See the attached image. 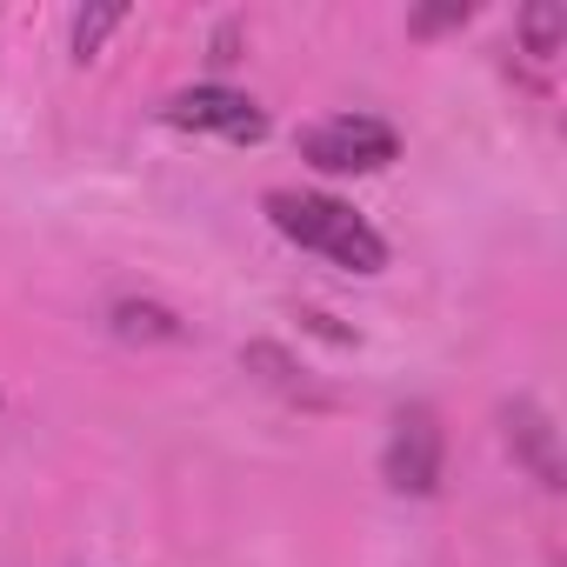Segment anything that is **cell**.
I'll return each mask as SVG.
<instances>
[{
  "label": "cell",
  "instance_id": "6da1fadb",
  "mask_svg": "<svg viewBox=\"0 0 567 567\" xmlns=\"http://www.w3.org/2000/svg\"><path fill=\"white\" fill-rule=\"evenodd\" d=\"M260 207H267V220H274L280 240H295V247H308V254H321V260H334V267H348V274H381V267H388V240L374 234V220L354 214V207L334 200V194L274 187Z\"/></svg>",
  "mask_w": 567,
  "mask_h": 567
},
{
  "label": "cell",
  "instance_id": "7a4b0ae2",
  "mask_svg": "<svg viewBox=\"0 0 567 567\" xmlns=\"http://www.w3.org/2000/svg\"><path fill=\"white\" fill-rule=\"evenodd\" d=\"M394 154H401V134L374 114H334L301 127V161L321 174H381Z\"/></svg>",
  "mask_w": 567,
  "mask_h": 567
},
{
  "label": "cell",
  "instance_id": "3957f363",
  "mask_svg": "<svg viewBox=\"0 0 567 567\" xmlns=\"http://www.w3.org/2000/svg\"><path fill=\"white\" fill-rule=\"evenodd\" d=\"M441 467H447V434H441V414L427 401L401 408L394 427H388V454H381V474L394 494L408 501H427L441 487Z\"/></svg>",
  "mask_w": 567,
  "mask_h": 567
},
{
  "label": "cell",
  "instance_id": "277c9868",
  "mask_svg": "<svg viewBox=\"0 0 567 567\" xmlns=\"http://www.w3.org/2000/svg\"><path fill=\"white\" fill-rule=\"evenodd\" d=\"M161 121L167 127H194V134H220V141H260L267 134V114L240 87H220V81H200V87L167 94Z\"/></svg>",
  "mask_w": 567,
  "mask_h": 567
},
{
  "label": "cell",
  "instance_id": "5b68a950",
  "mask_svg": "<svg viewBox=\"0 0 567 567\" xmlns=\"http://www.w3.org/2000/svg\"><path fill=\"white\" fill-rule=\"evenodd\" d=\"M501 434H507V454L540 481V487H560V454H554V421L534 408V401H507L501 408Z\"/></svg>",
  "mask_w": 567,
  "mask_h": 567
},
{
  "label": "cell",
  "instance_id": "8992f818",
  "mask_svg": "<svg viewBox=\"0 0 567 567\" xmlns=\"http://www.w3.org/2000/svg\"><path fill=\"white\" fill-rule=\"evenodd\" d=\"M240 368H247V374H260L267 388H280L288 401H328V394H315V388H308V368H295V354H288V348H274V341H254V348L240 354Z\"/></svg>",
  "mask_w": 567,
  "mask_h": 567
},
{
  "label": "cell",
  "instance_id": "52a82bcc",
  "mask_svg": "<svg viewBox=\"0 0 567 567\" xmlns=\"http://www.w3.org/2000/svg\"><path fill=\"white\" fill-rule=\"evenodd\" d=\"M107 328H114L121 341H187V328H181L167 308H154V301H114Z\"/></svg>",
  "mask_w": 567,
  "mask_h": 567
},
{
  "label": "cell",
  "instance_id": "ba28073f",
  "mask_svg": "<svg viewBox=\"0 0 567 567\" xmlns=\"http://www.w3.org/2000/svg\"><path fill=\"white\" fill-rule=\"evenodd\" d=\"M520 41L534 61H554L560 41H567V8L560 0H534V8H520Z\"/></svg>",
  "mask_w": 567,
  "mask_h": 567
},
{
  "label": "cell",
  "instance_id": "9c48e42d",
  "mask_svg": "<svg viewBox=\"0 0 567 567\" xmlns=\"http://www.w3.org/2000/svg\"><path fill=\"white\" fill-rule=\"evenodd\" d=\"M114 28H127V8H121V0H107V8H81V14H74V61H94Z\"/></svg>",
  "mask_w": 567,
  "mask_h": 567
},
{
  "label": "cell",
  "instance_id": "30bf717a",
  "mask_svg": "<svg viewBox=\"0 0 567 567\" xmlns=\"http://www.w3.org/2000/svg\"><path fill=\"white\" fill-rule=\"evenodd\" d=\"M467 14H474V8H467V0H454V8H427V14H414L408 28H414V34H441V28H461Z\"/></svg>",
  "mask_w": 567,
  "mask_h": 567
}]
</instances>
